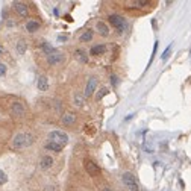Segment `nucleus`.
Wrapping results in <instances>:
<instances>
[{
  "label": "nucleus",
  "instance_id": "nucleus-1",
  "mask_svg": "<svg viewBox=\"0 0 191 191\" xmlns=\"http://www.w3.org/2000/svg\"><path fill=\"white\" fill-rule=\"evenodd\" d=\"M34 135L32 134H18L12 139V146L15 149H26L34 144Z\"/></svg>",
  "mask_w": 191,
  "mask_h": 191
},
{
  "label": "nucleus",
  "instance_id": "nucleus-2",
  "mask_svg": "<svg viewBox=\"0 0 191 191\" xmlns=\"http://www.w3.org/2000/svg\"><path fill=\"white\" fill-rule=\"evenodd\" d=\"M49 141H53V143H56V144L64 147L69 143V135L65 132H62V131H53V132L49 134Z\"/></svg>",
  "mask_w": 191,
  "mask_h": 191
},
{
  "label": "nucleus",
  "instance_id": "nucleus-3",
  "mask_svg": "<svg viewBox=\"0 0 191 191\" xmlns=\"http://www.w3.org/2000/svg\"><path fill=\"white\" fill-rule=\"evenodd\" d=\"M122 181H123V184H124L131 191H139L138 184H137V181H135V176H134L132 173H123Z\"/></svg>",
  "mask_w": 191,
  "mask_h": 191
},
{
  "label": "nucleus",
  "instance_id": "nucleus-4",
  "mask_svg": "<svg viewBox=\"0 0 191 191\" xmlns=\"http://www.w3.org/2000/svg\"><path fill=\"white\" fill-rule=\"evenodd\" d=\"M109 23L114 26V27H117L120 32H123L124 29H126V20L122 17V15H117V14H112V15H109Z\"/></svg>",
  "mask_w": 191,
  "mask_h": 191
},
{
  "label": "nucleus",
  "instance_id": "nucleus-5",
  "mask_svg": "<svg viewBox=\"0 0 191 191\" xmlns=\"http://www.w3.org/2000/svg\"><path fill=\"white\" fill-rule=\"evenodd\" d=\"M84 165H85V170L88 172L89 176H99V174H100V167H99L94 161L85 159V161H84Z\"/></svg>",
  "mask_w": 191,
  "mask_h": 191
},
{
  "label": "nucleus",
  "instance_id": "nucleus-6",
  "mask_svg": "<svg viewBox=\"0 0 191 191\" xmlns=\"http://www.w3.org/2000/svg\"><path fill=\"white\" fill-rule=\"evenodd\" d=\"M47 61H49V64H52V65L61 64V62L64 61V53H61V52H58V50H55L53 53L47 55Z\"/></svg>",
  "mask_w": 191,
  "mask_h": 191
},
{
  "label": "nucleus",
  "instance_id": "nucleus-7",
  "mask_svg": "<svg viewBox=\"0 0 191 191\" xmlns=\"http://www.w3.org/2000/svg\"><path fill=\"white\" fill-rule=\"evenodd\" d=\"M24 112H26V109H24L23 103L15 102V103L11 105V114H12L14 117H23V115H24Z\"/></svg>",
  "mask_w": 191,
  "mask_h": 191
},
{
  "label": "nucleus",
  "instance_id": "nucleus-8",
  "mask_svg": "<svg viewBox=\"0 0 191 191\" xmlns=\"http://www.w3.org/2000/svg\"><path fill=\"white\" fill-rule=\"evenodd\" d=\"M14 9L17 11V14L21 15V17H27V14H29V8L24 3H21V2H15L14 3Z\"/></svg>",
  "mask_w": 191,
  "mask_h": 191
},
{
  "label": "nucleus",
  "instance_id": "nucleus-9",
  "mask_svg": "<svg viewBox=\"0 0 191 191\" xmlns=\"http://www.w3.org/2000/svg\"><path fill=\"white\" fill-rule=\"evenodd\" d=\"M96 87H97V77H89V79H88V84H87V88H85V97H89V96L94 93Z\"/></svg>",
  "mask_w": 191,
  "mask_h": 191
},
{
  "label": "nucleus",
  "instance_id": "nucleus-10",
  "mask_svg": "<svg viewBox=\"0 0 191 191\" xmlns=\"http://www.w3.org/2000/svg\"><path fill=\"white\" fill-rule=\"evenodd\" d=\"M53 165V158L52 156H43L41 161H39V167L41 170H49Z\"/></svg>",
  "mask_w": 191,
  "mask_h": 191
},
{
  "label": "nucleus",
  "instance_id": "nucleus-11",
  "mask_svg": "<svg viewBox=\"0 0 191 191\" xmlns=\"http://www.w3.org/2000/svg\"><path fill=\"white\" fill-rule=\"evenodd\" d=\"M36 87H38V89H39V91H47V89H49V81H47V77H46V76L38 77Z\"/></svg>",
  "mask_w": 191,
  "mask_h": 191
},
{
  "label": "nucleus",
  "instance_id": "nucleus-12",
  "mask_svg": "<svg viewBox=\"0 0 191 191\" xmlns=\"http://www.w3.org/2000/svg\"><path fill=\"white\" fill-rule=\"evenodd\" d=\"M62 124H65V126H70V124H73V123L76 122V115L74 114H71V112H65L64 115H62Z\"/></svg>",
  "mask_w": 191,
  "mask_h": 191
},
{
  "label": "nucleus",
  "instance_id": "nucleus-13",
  "mask_svg": "<svg viewBox=\"0 0 191 191\" xmlns=\"http://www.w3.org/2000/svg\"><path fill=\"white\" fill-rule=\"evenodd\" d=\"M46 149L50 150V152H56V153H58V152H61L64 147L59 146V144H56V143H53V141H49V143L46 144Z\"/></svg>",
  "mask_w": 191,
  "mask_h": 191
},
{
  "label": "nucleus",
  "instance_id": "nucleus-14",
  "mask_svg": "<svg viewBox=\"0 0 191 191\" xmlns=\"http://www.w3.org/2000/svg\"><path fill=\"white\" fill-rule=\"evenodd\" d=\"M26 29H27V32H36L39 29V23L35 21V20H29L27 24H26Z\"/></svg>",
  "mask_w": 191,
  "mask_h": 191
},
{
  "label": "nucleus",
  "instance_id": "nucleus-15",
  "mask_svg": "<svg viewBox=\"0 0 191 191\" xmlns=\"http://www.w3.org/2000/svg\"><path fill=\"white\" fill-rule=\"evenodd\" d=\"M97 31H99V34L102 35V36H108L109 35V29H108V26L105 24L103 21H99L97 23Z\"/></svg>",
  "mask_w": 191,
  "mask_h": 191
},
{
  "label": "nucleus",
  "instance_id": "nucleus-16",
  "mask_svg": "<svg viewBox=\"0 0 191 191\" xmlns=\"http://www.w3.org/2000/svg\"><path fill=\"white\" fill-rule=\"evenodd\" d=\"M105 50H106V47H105L103 44H97V46H94V47L91 49V52L89 53H91L93 56H97V55H102Z\"/></svg>",
  "mask_w": 191,
  "mask_h": 191
},
{
  "label": "nucleus",
  "instance_id": "nucleus-17",
  "mask_svg": "<svg viewBox=\"0 0 191 191\" xmlns=\"http://www.w3.org/2000/svg\"><path fill=\"white\" fill-rule=\"evenodd\" d=\"M74 56H76V59H79L81 62H87V61H88V58H87V53L84 52V50H81V49L74 52Z\"/></svg>",
  "mask_w": 191,
  "mask_h": 191
},
{
  "label": "nucleus",
  "instance_id": "nucleus-18",
  "mask_svg": "<svg viewBox=\"0 0 191 191\" xmlns=\"http://www.w3.org/2000/svg\"><path fill=\"white\" fill-rule=\"evenodd\" d=\"M26 41L24 39H20L17 43V53L18 55H24V52H26Z\"/></svg>",
  "mask_w": 191,
  "mask_h": 191
},
{
  "label": "nucleus",
  "instance_id": "nucleus-19",
  "mask_svg": "<svg viewBox=\"0 0 191 191\" xmlns=\"http://www.w3.org/2000/svg\"><path fill=\"white\" fill-rule=\"evenodd\" d=\"M91 39H93V31H87L81 36V41L82 43H87V41H91Z\"/></svg>",
  "mask_w": 191,
  "mask_h": 191
},
{
  "label": "nucleus",
  "instance_id": "nucleus-20",
  "mask_svg": "<svg viewBox=\"0 0 191 191\" xmlns=\"http://www.w3.org/2000/svg\"><path fill=\"white\" fill-rule=\"evenodd\" d=\"M41 47H43V50L46 52V55H50V53H53V52H55V50H56L55 47H52V46H49L47 43H43V44H41Z\"/></svg>",
  "mask_w": 191,
  "mask_h": 191
},
{
  "label": "nucleus",
  "instance_id": "nucleus-21",
  "mask_svg": "<svg viewBox=\"0 0 191 191\" xmlns=\"http://www.w3.org/2000/svg\"><path fill=\"white\" fill-rule=\"evenodd\" d=\"M170 52H172V44H168V47L162 52V55H161V59H162V61H167V58H168Z\"/></svg>",
  "mask_w": 191,
  "mask_h": 191
},
{
  "label": "nucleus",
  "instance_id": "nucleus-22",
  "mask_svg": "<svg viewBox=\"0 0 191 191\" xmlns=\"http://www.w3.org/2000/svg\"><path fill=\"white\" fill-rule=\"evenodd\" d=\"M106 94H108V88H100L99 93H97V96H96V100H100V99L105 97Z\"/></svg>",
  "mask_w": 191,
  "mask_h": 191
},
{
  "label": "nucleus",
  "instance_id": "nucleus-23",
  "mask_svg": "<svg viewBox=\"0 0 191 191\" xmlns=\"http://www.w3.org/2000/svg\"><path fill=\"white\" fill-rule=\"evenodd\" d=\"M74 105H76V106H82V105H84V97L79 96V94H76V96H74Z\"/></svg>",
  "mask_w": 191,
  "mask_h": 191
},
{
  "label": "nucleus",
  "instance_id": "nucleus-24",
  "mask_svg": "<svg viewBox=\"0 0 191 191\" xmlns=\"http://www.w3.org/2000/svg\"><path fill=\"white\" fill-rule=\"evenodd\" d=\"M6 182H8V176L3 170H0V185H5Z\"/></svg>",
  "mask_w": 191,
  "mask_h": 191
},
{
  "label": "nucleus",
  "instance_id": "nucleus-25",
  "mask_svg": "<svg viewBox=\"0 0 191 191\" xmlns=\"http://www.w3.org/2000/svg\"><path fill=\"white\" fill-rule=\"evenodd\" d=\"M131 5H132V6H138V8H141V6H147L149 2H146V0H139V2H132Z\"/></svg>",
  "mask_w": 191,
  "mask_h": 191
},
{
  "label": "nucleus",
  "instance_id": "nucleus-26",
  "mask_svg": "<svg viewBox=\"0 0 191 191\" xmlns=\"http://www.w3.org/2000/svg\"><path fill=\"white\" fill-rule=\"evenodd\" d=\"M5 74H6V65L0 62V76H5Z\"/></svg>",
  "mask_w": 191,
  "mask_h": 191
},
{
  "label": "nucleus",
  "instance_id": "nucleus-27",
  "mask_svg": "<svg viewBox=\"0 0 191 191\" xmlns=\"http://www.w3.org/2000/svg\"><path fill=\"white\" fill-rule=\"evenodd\" d=\"M111 81H112V84H114V85H117V77H115V76H112V77H111Z\"/></svg>",
  "mask_w": 191,
  "mask_h": 191
},
{
  "label": "nucleus",
  "instance_id": "nucleus-28",
  "mask_svg": "<svg viewBox=\"0 0 191 191\" xmlns=\"http://www.w3.org/2000/svg\"><path fill=\"white\" fill-rule=\"evenodd\" d=\"M0 55H6V50H5L2 46H0Z\"/></svg>",
  "mask_w": 191,
  "mask_h": 191
},
{
  "label": "nucleus",
  "instance_id": "nucleus-29",
  "mask_svg": "<svg viewBox=\"0 0 191 191\" xmlns=\"http://www.w3.org/2000/svg\"><path fill=\"white\" fill-rule=\"evenodd\" d=\"M103 191H112V190H111V188H108V187H106V188H103Z\"/></svg>",
  "mask_w": 191,
  "mask_h": 191
}]
</instances>
